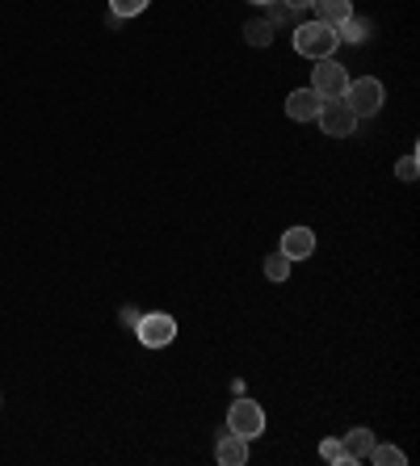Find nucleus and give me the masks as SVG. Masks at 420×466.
<instances>
[{"instance_id":"nucleus-20","label":"nucleus","mask_w":420,"mask_h":466,"mask_svg":"<svg viewBox=\"0 0 420 466\" xmlns=\"http://www.w3.org/2000/svg\"><path fill=\"white\" fill-rule=\"evenodd\" d=\"M118 324H122V328H135V324H139V311H135V307H122V311H118Z\"/></svg>"},{"instance_id":"nucleus-2","label":"nucleus","mask_w":420,"mask_h":466,"mask_svg":"<svg viewBox=\"0 0 420 466\" xmlns=\"http://www.w3.org/2000/svg\"><path fill=\"white\" fill-rule=\"evenodd\" d=\"M340 101H345L357 118H374V114L382 110V84H378L374 76L349 80V84H345V93H340Z\"/></svg>"},{"instance_id":"nucleus-1","label":"nucleus","mask_w":420,"mask_h":466,"mask_svg":"<svg viewBox=\"0 0 420 466\" xmlns=\"http://www.w3.org/2000/svg\"><path fill=\"white\" fill-rule=\"evenodd\" d=\"M340 47L332 26H323V21H307V26L294 30V51L303 59H332V51Z\"/></svg>"},{"instance_id":"nucleus-3","label":"nucleus","mask_w":420,"mask_h":466,"mask_svg":"<svg viewBox=\"0 0 420 466\" xmlns=\"http://www.w3.org/2000/svg\"><path fill=\"white\" fill-rule=\"evenodd\" d=\"M227 428L236 433V437L252 441L265 433V411H261V403H252V399H236L231 403V411H227Z\"/></svg>"},{"instance_id":"nucleus-16","label":"nucleus","mask_w":420,"mask_h":466,"mask_svg":"<svg viewBox=\"0 0 420 466\" xmlns=\"http://www.w3.org/2000/svg\"><path fill=\"white\" fill-rule=\"evenodd\" d=\"M143 9H147V0H110L113 17H139Z\"/></svg>"},{"instance_id":"nucleus-12","label":"nucleus","mask_w":420,"mask_h":466,"mask_svg":"<svg viewBox=\"0 0 420 466\" xmlns=\"http://www.w3.org/2000/svg\"><path fill=\"white\" fill-rule=\"evenodd\" d=\"M336 38H340V42H353V47H357V42L370 38V21H365V17H345V21L336 26Z\"/></svg>"},{"instance_id":"nucleus-22","label":"nucleus","mask_w":420,"mask_h":466,"mask_svg":"<svg viewBox=\"0 0 420 466\" xmlns=\"http://www.w3.org/2000/svg\"><path fill=\"white\" fill-rule=\"evenodd\" d=\"M252 4H273V0H252Z\"/></svg>"},{"instance_id":"nucleus-9","label":"nucleus","mask_w":420,"mask_h":466,"mask_svg":"<svg viewBox=\"0 0 420 466\" xmlns=\"http://www.w3.org/2000/svg\"><path fill=\"white\" fill-rule=\"evenodd\" d=\"M370 450H374V433H370V428H353V433L340 437V458H345V462H365Z\"/></svg>"},{"instance_id":"nucleus-7","label":"nucleus","mask_w":420,"mask_h":466,"mask_svg":"<svg viewBox=\"0 0 420 466\" xmlns=\"http://www.w3.org/2000/svg\"><path fill=\"white\" fill-rule=\"evenodd\" d=\"M320 106H323V97L315 93V89H294V93L286 97V114H290L294 123H315Z\"/></svg>"},{"instance_id":"nucleus-5","label":"nucleus","mask_w":420,"mask_h":466,"mask_svg":"<svg viewBox=\"0 0 420 466\" xmlns=\"http://www.w3.org/2000/svg\"><path fill=\"white\" fill-rule=\"evenodd\" d=\"M345 84H349V72L340 68L336 59H315V68H311V89H315L323 101H336V97L345 93Z\"/></svg>"},{"instance_id":"nucleus-8","label":"nucleus","mask_w":420,"mask_h":466,"mask_svg":"<svg viewBox=\"0 0 420 466\" xmlns=\"http://www.w3.org/2000/svg\"><path fill=\"white\" fill-rule=\"evenodd\" d=\"M315 252V232L311 227H290V232L281 235V257H290V261H303Z\"/></svg>"},{"instance_id":"nucleus-15","label":"nucleus","mask_w":420,"mask_h":466,"mask_svg":"<svg viewBox=\"0 0 420 466\" xmlns=\"http://www.w3.org/2000/svg\"><path fill=\"white\" fill-rule=\"evenodd\" d=\"M290 269H294L290 257H281V252L265 257V277H269V282H286V277H290Z\"/></svg>"},{"instance_id":"nucleus-18","label":"nucleus","mask_w":420,"mask_h":466,"mask_svg":"<svg viewBox=\"0 0 420 466\" xmlns=\"http://www.w3.org/2000/svg\"><path fill=\"white\" fill-rule=\"evenodd\" d=\"M416 151H412V156H404V160H399V165H395V177L399 181H416Z\"/></svg>"},{"instance_id":"nucleus-17","label":"nucleus","mask_w":420,"mask_h":466,"mask_svg":"<svg viewBox=\"0 0 420 466\" xmlns=\"http://www.w3.org/2000/svg\"><path fill=\"white\" fill-rule=\"evenodd\" d=\"M265 9H269V17H265L269 26H281V21H290L294 17V9H286L281 0H273V4H265Z\"/></svg>"},{"instance_id":"nucleus-10","label":"nucleus","mask_w":420,"mask_h":466,"mask_svg":"<svg viewBox=\"0 0 420 466\" xmlns=\"http://www.w3.org/2000/svg\"><path fill=\"white\" fill-rule=\"evenodd\" d=\"M214 458H219L223 466H244L248 462V441L236 437V433L227 428L223 437H219V445H214Z\"/></svg>"},{"instance_id":"nucleus-14","label":"nucleus","mask_w":420,"mask_h":466,"mask_svg":"<svg viewBox=\"0 0 420 466\" xmlns=\"http://www.w3.org/2000/svg\"><path fill=\"white\" fill-rule=\"evenodd\" d=\"M370 462H378V466H404L407 453L395 450V445H378V441H374V450H370Z\"/></svg>"},{"instance_id":"nucleus-21","label":"nucleus","mask_w":420,"mask_h":466,"mask_svg":"<svg viewBox=\"0 0 420 466\" xmlns=\"http://www.w3.org/2000/svg\"><path fill=\"white\" fill-rule=\"evenodd\" d=\"M281 4H286V9H294V13H298V9H311V0H281Z\"/></svg>"},{"instance_id":"nucleus-6","label":"nucleus","mask_w":420,"mask_h":466,"mask_svg":"<svg viewBox=\"0 0 420 466\" xmlns=\"http://www.w3.org/2000/svg\"><path fill=\"white\" fill-rule=\"evenodd\" d=\"M135 336H139L147 349H164V344L177 341V319L164 316V311H152V316H139L135 324Z\"/></svg>"},{"instance_id":"nucleus-19","label":"nucleus","mask_w":420,"mask_h":466,"mask_svg":"<svg viewBox=\"0 0 420 466\" xmlns=\"http://www.w3.org/2000/svg\"><path fill=\"white\" fill-rule=\"evenodd\" d=\"M320 458L323 462H345V458H340V437H328L320 445Z\"/></svg>"},{"instance_id":"nucleus-11","label":"nucleus","mask_w":420,"mask_h":466,"mask_svg":"<svg viewBox=\"0 0 420 466\" xmlns=\"http://www.w3.org/2000/svg\"><path fill=\"white\" fill-rule=\"evenodd\" d=\"M311 9H315V21H323V26H340L345 17H353V4L349 0H311Z\"/></svg>"},{"instance_id":"nucleus-4","label":"nucleus","mask_w":420,"mask_h":466,"mask_svg":"<svg viewBox=\"0 0 420 466\" xmlns=\"http://www.w3.org/2000/svg\"><path fill=\"white\" fill-rule=\"evenodd\" d=\"M315 123H320V131L323 135H332V139H345V135H353L357 131V114L336 97V101H323L320 106V114H315Z\"/></svg>"},{"instance_id":"nucleus-13","label":"nucleus","mask_w":420,"mask_h":466,"mask_svg":"<svg viewBox=\"0 0 420 466\" xmlns=\"http://www.w3.org/2000/svg\"><path fill=\"white\" fill-rule=\"evenodd\" d=\"M244 38H248V47H269L273 42V26H269L265 17H256V21L244 26Z\"/></svg>"}]
</instances>
